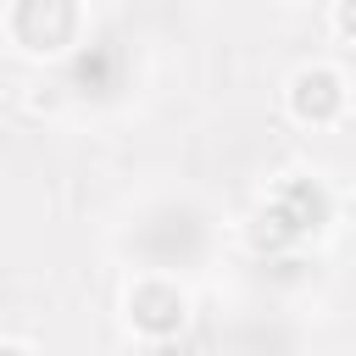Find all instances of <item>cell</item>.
Segmentation results:
<instances>
[{"instance_id":"cell-1","label":"cell","mask_w":356,"mask_h":356,"mask_svg":"<svg viewBox=\"0 0 356 356\" xmlns=\"http://www.w3.org/2000/svg\"><path fill=\"white\" fill-rule=\"evenodd\" d=\"M122 250L139 261V273H161V278H178V273H195L206 256H211V211L189 195H167V200H150L128 234H122Z\"/></svg>"},{"instance_id":"cell-2","label":"cell","mask_w":356,"mask_h":356,"mask_svg":"<svg viewBox=\"0 0 356 356\" xmlns=\"http://www.w3.org/2000/svg\"><path fill=\"white\" fill-rule=\"evenodd\" d=\"M328 222H334V195H328L317 178L289 172V178L267 195V206H261V217H256V245H267V250H295V245H306L312 234H323Z\"/></svg>"},{"instance_id":"cell-3","label":"cell","mask_w":356,"mask_h":356,"mask_svg":"<svg viewBox=\"0 0 356 356\" xmlns=\"http://www.w3.org/2000/svg\"><path fill=\"white\" fill-rule=\"evenodd\" d=\"M83 33H89L83 0H6V39L22 56L61 61Z\"/></svg>"},{"instance_id":"cell-4","label":"cell","mask_w":356,"mask_h":356,"mask_svg":"<svg viewBox=\"0 0 356 356\" xmlns=\"http://www.w3.org/2000/svg\"><path fill=\"white\" fill-rule=\"evenodd\" d=\"M61 89L72 95V100H89V106H100V100H117L122 95V78H128V50H122V39L117 33H83L61 61Z\"/></svg>"},{"instance_id":"cell-5","label":"cell","mask_w":356,"mask_h":356,"mask_svg":"<svg viewBox=\"0 0 356 356\" xmlns=\"http://www.w3.org/2000/svg\"><path fill=\"white\" fill-rule=\"evenodd\" d=\"M122 317H128L134 339H145V345H167V339H178L184 323H189V295H184L178 278L139 273V278L128 284V295H122Z\"/></svg>"},{"instance_id":"cell-6","label":"cell","mask_w":356,"mask_h":356,"mask_svg":"<svg viewBox=\"0 0 356 356\" xmlns=\"http://www.w3.org/2000/svg\"><path fill=\"white\" fill-rule=\"evenodd\" d=\"M345 106H350V89H345V72H339V67L312 61V67H300V72L289 78V111H295V122H306V128H334V122L345 117Z\"/></svg>"}]
</instances>
